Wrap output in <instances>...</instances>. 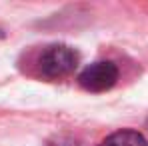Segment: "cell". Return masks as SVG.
Instances as JSON below:
<instances>
[{
    "label": "cell",
    "mask_w": 148,
    "mask_h": 146,
    "mask_svg": "<svg viewBox=\"0 0 148 146\" xmlns=\"http://www.w3.org/2000/svg\"><path fill=\"white\" fill-rule=\"evenodd\" d=\"M78 64V54L66 44H50L38 58V68L46 78H62Z\"/></svg>",
    "instance_id": "cell-1"
},
{
    "label": "cell",
    "mask_w": 148,
    "mask_h": 146,
    "mask_svg": "<svg viewBox=\"0 0 148 146\" xmlns=\"http://www.w3.org/2000/svg\"><path fill=\"white\" fill-rule=\"evenodd\" d=\"M116 80H118V68L112 62H94V64L86 66L78 76L80 86L90 92L110 90L116 84Z\"/></svg>",
    "instance_id": "cell-2"
},
{
    "label": "cell",
    "mask_w": 148,
    "mask_h": 146,
    "mask_svg": "<svg viewBox=\"0 0 148 146\" xmlns=\"http://www.w3.org/2000/svg\"><path fill=\"white\" fill-rule=\"evenodd\" d=\"M98 146H148V140L136 130H118L104 138Z\"/></svg>",
    "instance_id": "cell-3"
}]
</instances>
